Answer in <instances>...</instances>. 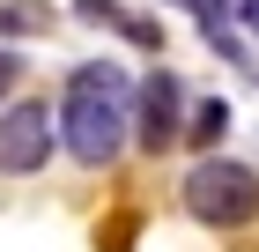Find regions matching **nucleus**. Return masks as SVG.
Wrapping results in <instances>:
<instances>
[{
	"mask_svg": "<svg viewBox=\"0 0 259 252\" xmlns=\"http://www.w3.org/2000/svg\"><path fill=\"white\" fill-rule=\"evenodd\" d=\"M178 134H185V82L170 75V67H148V75L134 82V141L148 156H163Z\"/></svg>",
	"mask_w": 259,
	"mask_h": 252,
	"instance_id": "4",
	"label": "nucleus"
},
{
	"mask_svg": "<svg viewBox=\"0 0 259 252\" xmlns=\"http://www.w3.org/2000/svg\"><path fill=\"white\" fill-rule=\"evenodd\" d=\"M230 30H244L259 45V0H230Z\"/></svg>",
	"mask_w": 259,
	"mask_h": 252,
	"instance_id": "8",
	"label": "nucleus"
},
{
	"mask_svg": "<svg viewBox=\"0 0 259 252\" xmlns=\"http://www.w3.org/2000/svg\"><path fill=\"white\" fill-rule=\"evenodd\" d=\"M178 200H185V215H193L200 230H244L259 215V171L237 163V156H200L193 171H185Z\"/></svg>",
	"mask_w": 259,
	"mask_h": 252,
	"instance_id": "2",
	"label": "nucleus"
},
{
	"mask_svg": "<svg viewBox=\"0 0 259 252\" xmlns=\"http://www.w3.org/2000/svg\"><path fill=\"white\" fill-rule=\"evenodd\" d=\"M222 134H230V104H222V97H200L193 119H185V141H193V149H215Z\"/></svg>",
	"mask_w": 259,
	"mask_h": 252,
	"instance_id": "5",
	"label": "nucleus"
},
{
	"mask_svg": "<svg viewBox=\"0 0 259 252\" xmlns=\"http://www.w3.org/2000/svg\"><path fill=\"white\" fill-rule=\"evenodd\" d=\"M37 30H52L45 0H0V38H37Z\"/></svg>",
	"mask_w": 259,
	"mask_h": 252,
	"instance_id": "6",
	"label": "nucleus"
},
{
	"mask_svg": "<svg viewBox=\"0 0 259 252\" xmlns=\"http://www.w3.org/2000/svg\"><path fill=\"white\" fill-rule=\"evenodd\" d=\"M52 149H60V126H52L45 97H15L0 112V178H37Z\"/></svg>",
	"mask_w": 259,
	"mask_h": 252,
	"instance_id": "3",
	"label": "nucleus"
},
{
	"mask_svg": "<svg viewBox=\"0 0 259 252\" xmlns=\"http://www.w3.org/2000/svg\"><path fill=\"white\" fill-rule=\"evenodd\" d=\"M22 75H30V59H22L15 45H0V97H15V89H22Z\"/></svg>",
	"mask_w": 259,
	"mask_h": 252,
	"instance_id": "7",
	"label": "nucleus"
},
{
	"mask_svg": "<svg viewBox=\"0 0 259 252\" xmlns=\"http://www.w3.org/2000/svg\"><path fill=\"white\" fill-rule=\"evenodd\" d=\"M52 126H60V149L81 171H111L126 134H134V82H126V67L119 59H81L60 89Z\"/></svg>",
	"mask_w": 259,
	"mask_h": 252,
	"instance_id": "1",
	"label": "nucleus"
}]
</instances>
